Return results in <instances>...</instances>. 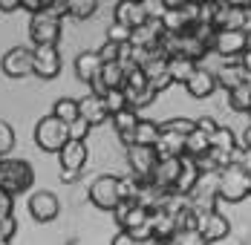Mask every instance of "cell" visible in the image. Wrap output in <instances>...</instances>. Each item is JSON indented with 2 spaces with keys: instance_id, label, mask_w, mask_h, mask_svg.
I'll return each mask as SVG.
<instances>
[{
  "instance_id": "42",
  "label": "cell",
  "mask_w": 251,
  "mask_h": 245,
  "mask_svg": "<svg viewBox=\"0 0 251 245\" xmlns=\"http://www.w3.org/2000/svg\"><path fill=\"white\" fill-rule=\"evenodd\" d=\"M99 52V58L107 64V61H119V52H122V44H116V41H104V47L96 49Z\"/></svg>"
},
{
  "instance_id": "47",
  "label": "cell",
  "mask_w": 251,
  "mask_h": 245,
  "mask_svg": "<svg viewBox=\"0 0 251 245\" xmlns=\"http://www.w3.org/2000/svg\"><path fill=\"white\" fill-rule=\"evenodd\" d=\"M226 3H231V6H251V0H226Z\"/></svg>"
},
{
  "instance_id": "50",
  "label": "cell",
  "mask_w": 251,
  "mask_h": 245,
  "mask_svg": "<svg viewBox=\"0 0 251 245\" xmlns=\"http://www.w3.org/2000/svg\"><path fill=\"white\" fill-rule=\"evenodd\" d=\"M202 3H217V0H202Z\"/></svg>"
},
{
  "instance_id": "6",
  "label": "cell",
  "mask_w": 251,
  "mask_h": 245,
  "mask_svg": "<svg viewBox=\"0 0 251 245\" xmlns=\"http://www.w3.org/2000/svg\"><path fill=\"white\" fill-rule=\"evenodd\" d=\"M249 44L251 38L246 29H217L214 41H211V52L220 58H240Z\"/></svg>"
},
{
  "instance_id": "14",
  "label": "cell",
  "mask_w": 251,
  "mask_h": 245,
  "mask_svg": "<svg viewBox=\"0 0 251 245\" xmlns=\"http://www.w3.org/2000/svg\"><path fill=\"white\" fill-rule=\"evenodd\" d=\"M226 64L217 70V87H223V90H231V87H237V84H243V81H251V75H249V70L243 67V61L240 58H223Z\"/></svg>"
},
{
  "instance_id": "1",
  "label": "cell",
  "mask_w": 251,
  "mask_h": 245,
  "mask_svg": "<svg viewBox=\"0 0 251 245\" xmlns=\"http://www.w3.org/2000/svg\"><path fill=\"white\" fill-rule=\"evenodd\" d=\"M35 185V171L26 159H0V191L18 196Z\"/></svg>"
},
{
  "instance_id": "31",
  "label": "cell",
  "mask_w": 251,
  "mask_h": 245,
  "mask_svg": "<svg viewBox=\"0 0 251 245\" xmlns=\"http://www.w3.org/2000/svg\"><path fill=\"white\" fill-rule=\"evenodd\" d=\"M67 9H70V18H75V21H87V18L96 15L99 0H67Z\"/></svg>"
},
{
  "instance_id": "43",
  "label": "cell",
  "mask_w": 251,
  "mask_h": 245,
  "mask_svg": "<svg viewBox=\"0 0 251 245\" xmlns=\"http://www.w3.org/2000/svg\"><path fill=\"white\" fill-rule=\"evenodd\" d=\"M12 205H15V196L6 194V191H0V217L12 214Z\"/></svg>"
},
{
  "instance_id": "37",
  "label": "cell",
  "mask_w": 251,
  "mask_h": 245,
  "mask_svg": "<svg viewBox=\"0 0 251 245\" xmlns=\"http://www.w3.org/2000/svg\"><path fill=\"white\" fill-rule=\"evenodd\" d=\"M12 147H15V130H12V124L9 122L0 119V156L12 153Z\"/></svg>"
},
{
  "instance_id": "40",
  "label": "cell",
  "mask_w": 251,
  "mask_h": 245,
  "mask_svg": "<svg viewBox=\"0 0 251 245\" xmlns=\"http://www.w3.org/2000/svg\"><path fill=\"white\" fill-rule=\"evenodd\" d=\"M148 84H151L156 93H165L171 84H174V78H171V73L168 70H162V73H153V75H148Z\"/></svg>"
},
{
  "instance_id": "46",
  "label": "cell",
  "mask_w": 251,
  "mask_h": 245,
  "mask_svg": "<svg viewBox=\"0 0 251 245\" xmlns=\"http://www.w3.org/2000/svg\"><path fill=\"white\" fill-rule=\"evenodd\" d=\"M240 61H243V67H246V70H249V75H251V44L246 47V52L240 55Z\"/></svg>"
},
{
  "instance_id": "51",
  "label": "cell",
  "mask_w": 251,
  "mask_h": 245,
  "mask_svg": "<svg viewBox=\"0 0 251 245\" xmlns=\"http://www.w3.org/2000/svg\"><path fill=\"white\" fill-rule=\"evenodd\" d=\"M0 159H3V156H0Z\"/></svg>"
},
{
  "instance_id": "9",
  "label": "cell",
  "mask_w": 251,
  "mask_h": 245,
  "mask_svg": "<svg viewBox=\"0 0 251 245\" xmlns=\"http://www.w3.org/2000/svg\"><path fill=\"white\" fill-rule=\"evenodd\" d=\"M127 162H130V171L133 176H139L142 182H148L159 165V153L156 145H130L127 147Z\"/></svg>"
},
{
  "instance_id": "18",
  "label": "cell",
  "mask_w": 251,
  "mask_h": 245,
  "mask_svg": "<svg viewBox=\"0 0 251 245\" xmlns=\"http://www.w3.org/2000/svg\"><path fill=\"white\" fill-rule=\"evenodd\" d=\"M113 21H119V24L136 29L139 24H145V21H148V15H145V9H142V3H139V0H119V3H116V9H113Z\"/></svg>"
},
{
  "instance_id": "25",
  "label": "cell",
  "mask_w": 251,
  "mask_h": 245,
  "mask_svg": "<svg viewBox=\"0 0 251 245\" xmlns=\"http://www.w3.org/2000/svg\"><path fill=\"white\" fill-rule=\"evenodd\" d=\"M197 67H200V61H194V58H188V55H171V58H168V73L174 78V84H185Z\"/></svg>"
},
{
  "instance_id": "32",
  "label": "cell",
  "mask_w": 251,
  "mask_h": 245,
  "mask_svg": "<svg viewBox=\"0 0 251 245\" xmlns=\"http://www.w3.org/2000/svg\"><path fill=\"white\" fill-rule=\"evenodd\" d=\"M52 113H55L61 122H67V124L73 122V119H78V116H81V113H78V101H75V98H58Z\"/></svg>"
},
{
  "instance_id": "8",
  "label": "cell",
  "mask_w": 251,
  "mask_h": 245,
  "mask_svg": "<svg viewBox=\"0 0 251 245\" xmlns=\"http://www.w3.org/2000/svg\"><path fill=\"white\" fill-rule=\"evenodd\" d=\"M61 73V55H58V44H35L32 49V75L52 81Z\"/></svg>"
},
{
  "instance_id": "30",
  "label": "cell",
  "mask_w": 251,
  "mask_h": 245,
  "mask_svg": "<svg viewBox=\"0 0 251 245\" xmlns=\"http://www.w3.org/2000/svg\"><path fill=\"white\" fill-rule=\"evenodd\" d=\"M162 26H165V32H174V35H182V32L191 29L176 6H168V12H165V18H162Z\"/></svg>"
},
{
  "instance_id": "20",
  "label": "cell",
  "mask_w": 251,
  "mask_h": 245,
  "mask_svg": "<svg viewBox=\"0 0 251 245\" xmlns=\"http://www.w3.org/2000/svg\"><path fill=\"white\" fill-rule=\"evenodd\" d=\"M182 171V156H168V159H159V165H156V171H153L151 182H156L159 188H174L176 176Z\"/></svg>"
},
{
  "instance_id": "12",
  "label": "cell",
  "mask_w": 251,
  "mask_h": 245,
  "mask_svg": "<svg viewBox=\"0 0 251 245\" xmlns=\"http://www.w3.org/2000/svg\"><path fill=\"white\" fill-rule=\"evenodd\" d=\"M61 211V202L52 191H35L29 196V217L35 222H52Z\"/></svg>"
},
{
  "instance_id": "44",
  "label": "cell",
  "mask_w": 251,
  "mask_h": 245,
  "mask_svg": "<svg viewBox=\"0 0 251 245\" xmlns=\"http://www.w3.org/2000/svg\"><path fill=\"white\" fill-rule=\"evenodd\" d=\"M130 243H133V237H130V231H127V228H122V231L113 237V245H130Z\"/></svg>"
},
{
  "instance_id": "23",
  "label": "cell",
  "mask_w": 251,
  "mask_h": 245,
  "mask_svg": "<svg viewBox=\"0 0 251 245\" xmlns=\"http://www.w3.org/2000/svg\"><path fill=\"white\" fill-rule=\"evenodd\" d=\"M156 153H159V159L182 156V153H185V136L162 127V133H159V139H156Z\"/></svg>"
},
{
  "instance_id": "17",
  "label": "cell",
  "mask_w": 251,
  "mask_h": 245,
  "mask_svg": "<svg viewBox=\"0 0 251 245\" xmlns=\"http://www.w3.org/2000/svg\"><path fill=\"white\" fill-rule=\"evenodd\" d=\"M148 222H151V228H153V240L156 243H171L174 240V234H176L174 214H168L165 208H156V211H151Z\"/></svg>"
},
{
  "instance_id": "24",
  "label": "cell",
  "mask_w": 251,
  "mask_h": 245,
  "mask_svg": "<svg viewBox=\"0 0 251 245\" xmlns=\"http://www.w3.org/2000/svg\"><path fill=\"white\" fill-rule=\"evenodd\" d=\"M101 61L99 58V52H81L75 58V75H78V81H84V84H90L96 75L101 73Z\"/></svg>"
},
{
  "instance_id": "29",
  "label": "cell",
  "mask_w": 251,
  "mask_h": 245,
  "mask_svg": "<svg viewBox=\"0 0 251 245\" xmlns=\"http://www.w3.org/2000/svg\"><path fill=\"white\" fill-rule=\"evenodd\" d=\"M211 147L226 150V153H234V150H237V136H234V130L217 124V130H214V136H211Z\"/></svg>"
},
{
  "instance_id": "16",
  "label": "cell",
  "mask_w": 251,
  "mask_h": 245,
  "mask_svg": "<svg viewBox=\"0 0 251 245\" xmlns=\"http://www.w3.org/2000/svg\"><path fill=\"white\" fill-rule=\"evenodd\" d=\"M78 113L93 124V127H96V124H104L110 119V110H107V104H104V96H99V93H90V96L78 98Z\"/></svg>"
},
{
  "instance_id": "3",
  "label": "cell",
  "mask_w": 251,
  "mask_h": 245,
  "mask_svg": "<svg viewBox=\"0 0 251 245\" xmlns=\"http://www.w3.org/2000/svg\"><path fill=\"white\" fill-rule=\"evenodd\" d=\"M87 139H67V145L58 150V159H61V182L64 185H73L78 182V176L87 165Z\"/></svg>"
},
{
  "instance_id": "21",
  "label": "cell",
  "mask_w": 251,
  "mask_h": 245,
  "mask_svg": "<svg viewBox=\"0 0 251 245\" xmlns=\"http://www.w3.org/2000/svg\"><path fill=\"white\" fill-rule=\"evenodd\" d=\"M125 98H127V107L133 110H142V107H151L153 101L159 98V93L153 90L151 84H125Z\"/></svg>"
},
{
  "instance_id": "27",
  "label": "cell",
  "mask_w": 251,
  "mask_h": 245,
  "mask_svg": "<svg viewBox=\"0 0 251 245\" xmlns=\"http://www.w3.org/2000/svg\"><path fill=\"white\" fill-rule=\"evenodd\" d=\"M228 107L234 113H251V81H243L228 90Z\"/></svg>"
},
{
  "instance_id": "41",
  "label": "cell",
  "mask_w": 251,
  "mask_h": 245,
  "mask_svg": "<svg viewBox=\"0 0 251 245\" xmlns=\"http://www.w3.org/2000/svg\"><path fill=\"white\" fill-rule=\"evenodd\" d=\"M165 130H174V133H182V136H188L194 127H197V122H191V119H171V122L162 124Z\"/></svg>"
},
{
  "instance_id": "48",
  "label": "cell",
  "mask_w": 251,
  "mask_h": 245,
  "mask_svg": "<svg viewBox=\"0 0 251 245\" xmlns=\"http://www.w3.org/2000/svg\"><path fill=\"white\" fill-rule=\"evenodd\" d=\"M243 142H246V145L251 147V124H249V127H246V136H243Z\"/></svg>"
},
{
  "instance_id": "49",
  "label": "cell",
  "mask_w": 251,
  "mask_h": 245,
  "mask_svg": "<svg viewBox=\"0 0 251 245\" xmlns=\"http://www.w3.org/2000/svg\"><path fill=\"white\" fill-rule=\"evenodd\" d=\"M249 196H251V171H249Z\"/></svg>"
},
{
  "instance_id": "28",
  "label": "cell",
  "mask_w": 251,
  "mask_h": 245,
  "mask_svg": "<svg viewBox=\"0 0 251 245\" xmlns=\"http://www.w3.org/2000/svg\"><path fill=\"white\" fill-rule=\"evenodd\" d=\"M159 133H162V124L151 122V119H139L133 130V145H156Z\"/></svg>"
},
{
  "instance_id": "34",
  "label": "cell",
  "mask_w": 251,
  "mask_h": 245,
  "mask_svg": "<svg viewBox=\"0 0 251 245\" xmlns=\"http://www.w3.org/2000/svg\"><path fill=\"white\" fill-rule=\"evenodd\" d=\"M104 104H107L110 116H113V113H119V110H125V107H127L125 90H122V87H113V90H107V93H104Z\"/></svg>"
},
{
  "instance_id": "35",
  "label": "cell",
  "mask_w": 251,
  "mask_h": 245,
  "mask_svg": "<svg viewBox=\"0 0 251 245\" xmlns=\"http://www.w3.org/2000/svg\"><path fill=\"white\" fill-rule=\"evenodd\" d=\"M139 3H142L148 21H162L165 12H168V3H165V0H139Z\"/></svg>"
},
{
  "instance_id": "11",
  "label": "cell",
  "mask_w": 251,
  "mask_h": 245,
  "mask_svg": "<svg viewBox=\"0 0 251 245\" xmlns=\"http://www.w3.org/2000/svg\"><path fill=\"white\" fill-rule=\"evenodd\" d=\"M0 70L9 78H26V75H32V49H26V47L9 49L0 58Z\"/></svg>"
},
{
  "instance_id": "7",
  "label": "cell",
  "mask_w": 251,
  "mask_h": 245,
  "mask_svg": "<svg viewBox=\"0 0 251 245\" xmlns=\"http://www.w3.org/2000/svg\"><path fill=\"white\" fill-rule=\"evenodd\" d=\"M119 199H122V179H119V176L104 173V176H99V179L90 185V202H93L99 211H113Z\"/></svg>"
},
{
  "instance_id": "26",
  "label": "cell",
  "mask_w": 251,
  "mask_h": 245,
  "mask_svg": "<svg viewBox=\"0 0 251 245\" xmlns=\"http://www.w3.org/2000/svg\"><path fill=\"white\" fill-rule=\"evenodd\" d=\"M211 136H214L211 130H205V127L197 124V127L185 136V153H188V156H200V153H205V150L211 147Z\"/></svg>"
},
{
  "instance_id": "36",
  "label": "cell",
  "mask_w": 251,
  "mask_h": 245,
  "mask_svg": "<svg viewBox=\"0 0 251 245\" xmlns=\"http://www.w3.org/2000/svg\"><path fill=\"white\" fill-rule=\"evenodd\" d=\"M15 234H18V222L12 214H6V217H0V245L12 243L15 240Z\"/></svg>"
},
{
  "instance_id": "39",
  "label": "cell",
  "mask_w": 251,
  "mask_h": 245,
  "mask_svg": "<svg viewBox=\"0 0 251 245\" xmlns=\"http://www.w3.org/2000/svg\"><path fill=\"white\" fill-rule=\"evenodd\" d=\"M90 130H93V124L87 122L84 116H78L70 122V139H87L90 136Z\"/></svg>"
},
{
  "instance_id": "38",
  "label": "cell",
  "mask_w": 251,
  "mask_h": 245,
  "mask_svg": "<svg viewBox=\"0 0 251 245\" xmlns=\"http://www.w3.org/2000/svg\"><path fill=\"white\" fill-rule=\"evenodd\" d=\"M107 41H116V44H127L130 41V26L119 24V21H113L110 29H107Z\"/></svg>"
},
{
  "instance_id": "4",
  "label": "cell",
  "mask_w": 251,
  "mask_h": 245,
  "mask_svg": "<svg viewBox=\"0 0 251 245\" xmlns=\"http://www.w3.org/2000/svg\"><path fill=\"white\" fill-rule=\"evenodd\" d=\"M67 139H70V124L61 122L55 113L44 116L41 122L35 124V142H38V147L44 153H58L61 147L67 145Z\"/></svg>"
},
{
  "instance_id": "13",
  "label": "cell",
  "mask_w": 251,
  "mask_h": 245,
  "mask_svg": "<svg viewBox=\"0 0 251 245\" xmlns=\"http://www.w3.org/2000/svg\"><path fill=\"white\" fill-rule=\"evenodd\" d=\"M125 70H122V64L119 61H107V64H101V73L90 81V90L93 93H99L104 96L107 90H113V87H125Z\"/></svg>"
},
{
  "instance_id": "5",
  "label": "cell",
  "mask_w": 251,
  "mask_h": 245,
  "mask_svg": "<svg viewBox=\"0 0 251 245\" xmlns=\"http://www.w3.org/2000/svg\"><path fill=\"white\" fill-rule=\"evenodd\" d=\"M61 24L64 18L52 15L50 9H38L29 18V38L32 44H58L61 41Z\"/></svg>"
},
{
  "instance_id": "22",
  "label": "cell",
  "mask_w": 251,
  "mask_h": 245,
  "mask_svg": "<svg viewBox=\"0 0 251 245\" xmlns=\"http://www.w3.org/2000/svg\"><path fill=\"white\" fill-rule=\"evenodd\" d=\"M200 168H197V162H194V156H188V153H182V171H179V176H176L174 182V191H179V194H191L194 191V185L200 182Z\"/></svg>"
},
{
  "instance_id": "33",
  "label": "cell",
  "mask_w": 251,
  "mask_h": 245,
  "mask_svg": "<svg viewBox=\"0 0 251 245\" xmlns=\"http://www.w3.org/2000/svg\"><path fill=\"white\" fill-rule=\"evenodd\" d=\"M176 9L182 12V18L188 21V26L200 24V9H202V0H179Z\"/></svg>"
},
{
  "instance_id": "10",
  "label": "cell",
  "mask_w": 251,
  "mask_h": 245,
  "mask_svg": "<svg viewBox=\"0 0 251 245\" xmlns=\"http://www.w3.org/2000/svg\"><path fill=\"white\" fill-rule=\"evenodd\" d=\"M197 228H200L205 243H220L231 234V222L220 214V211H202L197 214Z\"/></svg>"
},
{
  "instance_id": "19",
  "label": "cell",
  "mask_w": 251,
  "mask_h": 245,
  "mask_svg": "<svg viewBox=\"0 0 251 245\" xmlns=\"http://www.w3.org/2000/svg\"><path fill=\"white\" fill-rule=\"evenodd\" d=\"M110 119H113V127H116V136L122 139V145H125V147H130V145H133V130H136V124H139V113H136L133 107H125V110L113 113Z\"/></svg>"
},
{
  "instance_id": "2",
  "label": "cell",
  "mask_w": 251,
  "mask_h": 245,
  "mask_svg": "<svg viewBox=\"0 0 251 245\" xmlns=\"http://www.w3.org/2000/svg\"><path fill=\"white\" fill-rule=\"evenodd\" d=\"M217 194L223 202H243L249 199V171L237 162L217 173Z\"/></svg>"
},
{
  "instance_id": "45",
  "label": "cell",
  "mask_w": 251,
  "mask_h": 245,
  "mask_svg": "<svg viewBox=\"0 0 251 245\" xmlns=\"http://www.w3.org/2000/svg\"><path fill=\"white\" fill-rule=\"evenodd\" d=\"M21 0H0V12H18Z\"/></svg>"
},
{
  "instance_id": "15",
  "label": "cell",
  "mask_w": 251,
  "mask_h": 245,
  "mask_svg": "<svg viewBox=\"0 0 251 245\" xmlns=\"http://www.w3.org/2000/svg\"><path fill=\"white\" fill-rule=\"evenodd\" d=\"M185 90H188V96L191 98H208L214 96V90H217V75L211 73L208 67H197L191 78L185 81Z\"/></svg>"
}]
</instances>
